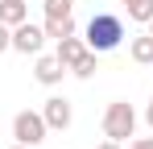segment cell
<instances>
[{
	"label": "cell",
	"mask_w": 153,
	"mask_h": 149,
	"mask_svg": "<svg viewBox=\"0 0 153 149\" xmlns=\"http://www.w3.org/2000/svg\"><path fill=\"white\" fill-rule=\"evenodd\" d=\"M75 0H46V17H71Z\"/></svg>",
	"instance_id": "obj_13"
},
{
	"label": "cell",
	"mask_w": 153,
	"mask_h": 149,
	"mask_svg": "<svg viewBox=\"0 0 153 149\" xmlns=\"http://www.w3.org/2000/svg\"><path fill=\"white\" fill-rule=\"evenodd\" d=\"M46 133H50V124H46V116L42 112H17L13 116V141L17 145H29V149H37L42 141H46Z\"/></svg>",
	"instance_id": "obj_3"
},
{
	"label": "cell",
	"mask_w": 153,
	"mask_h": 149,
	"mask_svg": "<svg viewBox=\"0 0 153 149\" xmlns=\"http://www.w3.org/2000/svg\"><path fill=\"white\" fill-rule=\"evenodd\" d=\"M62 74H66V66H62V58H58V54H42V58H37V66H33V79H37L42 87H58V83H62Z\"/></svg>",
	"instance_id": "obj_6"
},
{
	"label": "cell",
	"mask_w": 153,
	"mask_h": 149,
	"mask_svg": "<svg viewBox=\"0 0 153 149\" xmlns=\"http://www.w3.org/2000/svg\"><path fill=\"white\" fill-rule=\"evenodd\" d=\"M103 137L108 141H120V145L128 137H137V108L128 99H112L103 108Z\"/></svg>",
	"instance_id": "obj_2"
},
{
	"label": "cell",
	"mask_w": 153,
	"mask_h": 149,
	"mask_svg": "<svg viewBox=\"0 0 153 149\" xmlns=\"http://www.w3.org/2000/svg\"><path fill=\"white\" fill-rule=\"evenodd\" d=\"M4 50H13V29L0 21V54H4Z\"/></svg>",
	"instance_id": "obj_14"
},
{
	"label": "cell",
	"mask_w": 153,
	"mask_h": 149,
	"mask_svg": "<svg viewBox=\"0 0 153 149\" xmlns=\"http://www.w3.org/2000/svg\"><path fill=\"white\" fill-rule=\"evenodd\" d=\"M95 71H100V54H95V50H87L75 66H71V74H75V79H91Z\"/></svg>",
	"instance_id": "obj_12"
},
{
	"label": "cell",
	"mask_w": 153,
	"mask_h": 149,
	"mask_svg": "<svg viewBox=\"0 0 153 149\" xmlns=\"http://www.w3.org/2000/svg\"><path fill=\"white\" fill-rule=\"evenodd\" d=\"M71 33H75V17H46V37L62 42V37H71Z\"/></svg>",
	"instance_id": "obj_10"
},
{
	"label": "cell",
	"mask_w": 153,
	"mask_h": 149,
	"mask_svg": "<svg viewBox=\"0 0 153 149\" xmlns=\"http://www.w3.org/2000/svg\"><path fill=\"white\" fill-rule=\"evenodd\" d=\"M128 149H153V137H137V141H128Z\"/></svg>",
	"instance_id": "obj_15"
},
{
	"label": "cell",
	"mask_w": 153,
	"mask_h": 149,
	"mask_svg": "<svg viewBox=\"0 0 153 149\" xmlns=\"http://www.w3.org/2000/svg\"><path fill=\"white\" fill-rule=\"evenodd\" d=\"M124 13H128V21L149 25L153 21V0H124Z\"/></svg>",
	"instance_id": "obj_11"
},
{
	"label": "cell",
	"mask_w": 153,
	"mask_h": 149,
	"mask_svg": "<svg viewBox=\"0 0 153 149\" xmlns=\"http://www.w3.org/2000/svg\"><path fill=\"white\" fill-rule=\"evenodd\" d=\"M128 58H132L137 66H153V33L132 37V42H128Z\"/></svg>",
	"instance_id": "obj_8"
},
{
	"label": "cell",
	"mask_w": 153,
	"mask_h": 149,
	"mask_svg": "<svg viewBox=\"0 0 153 149\" xmlns=\"http://www.w3.org/2000/svg\"><path fill=\"white\" fill-rule=\"evenodd\" d=\"M54 54H58V58H62V66L71 71V66H75L79 58L87 54V42H83L79 33H71V37H62V42H58V50H54Z\"/></svg>",
	"instance_id": "obj_7"
},
{
	"label": "cell",
	"mask_w": 153,
	"mask_h": 149,
	"mask_svg": "<svg viewBox=\"0 0 153 149\" xmlns=\"http://www.w3.org/2000/svg\"><path fill=\"white\" fill-rule=\"evenodd\" d=\"M42 46H46V25L21 21L13 29V50H17V54H42Z\"/></svg>",
	"instance_id": "obj_4"
},
{
	"label": "cell",
	"mask_w": 153,
	"mask_h": 149,
	"mask_svg": "<svg viewBox=\"0 0 153 149\" xmlns=\"http://www.w3.org/2000/svg\"><path fill=\"white\" fill-rule=\"evenodd\" d=\"M13 149H29V145H17V141H13Z\"/></svg>",
	"instance_id": "obj_18"
},
{
	"label": "cell",
	"mask_w": 153,
	"mask_h": 149,
	"mask_svg": "<svg viewBox=\"0 0 153 149\" xmlns=\"http://www.w3.org/2000/svg\"><path fill=\"white\" fill-rule=\"evenodd\" d=\"M145 120H149V128H153V99H149V112H145Z\"/></svg>",
	"instance_id": "obj_17"
},
{
	"label": "cell",
	"mask_w": 153,
	"mask_h": 149,
	"mask_svg": "<svg viewBox=\"0 0 153 149\" xmlns=\"http://www.w3.org/2000/svg\"><path fill=\"white\" fill-rule=\"evenodd\" d=\"M149 33H153V21H149Z\"/></svg>",
	"instance_id": "obj_19"
},
{
	"label": "cell",
	"mask_w": 153,
	"mask_h": 149,
	"mask_svg": "<svg viewBox=\"0 0 153 149\" xmlns=\"http://www.w3.org/2000/svg\"><path fill=\"white\" fill-rule=\"evenodd\" d=\"M83 42H87V50H95V54H108V50H116L124 42V21L116 13H95L87 21V29H83Z\"/></svg>",
	"instance_id": "obj_1"
},
{
	"label": "cell",
	"mask_w": 153,
	"mask_h": 149,
	"mask_svg": "<svg viewBox=\"0 0 153 149\" xmlns=\"http://www.w3.org/2000/svg\"><path fill=\"white\" fill-rule=\"evenodd\" d=\"M95 149H124V145H120V141H100Z\"/></svg>",
	"instance_id": "obj_16"
},
{
	"label": "cell",
	"mask_w": 153,
	"mask_h": 149,
	"mask_svg": "<svg viewBox=\"0 0 153 149\" xmlns=\"http://www.w3.org/2000/svg\"><path fill=\"white\" fill-rule=\"evenodd\" d=\"M0 21L8 29H17L21 21H29V4L25 0H0Z\"/></svg>",
	"instance_id": "obj_9"
},
{
	"label": "cell",
	"mask_w": 153,
	"mask_h": 149,
	"mask_svg": "<svg viewBox=\"0 0 153 149\" xmlns=\"http://www.w3.org/2000/svg\"><path fill=\"white\" fill-rule=\"evenodd\" d=\"M42 116L50 124V133H62V128H71V120H75V108H71L66 95H50L46 108H42Z\"/></svg>",
	"instance_id": "obj_5"
}]
</instances>
